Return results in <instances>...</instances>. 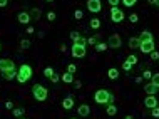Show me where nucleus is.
I'll list each match as a JSON object with an SVG mask.
<instances>
[{
	"mask_svg": "<svg viewBox=\"0 0 159 119\" xmlns=\"http://www.w3.org/2000/svg\"><path fill=\"white\" fill-rule=\"evenodd\" d=\"M107 76H109V79H112V81H116L117 77H119V71H117L116 67H111L107 71Z\"/></svg>",
	"mask_w": 159,
	"mask_h": 119,
	"instance_id": "aec40b11",
	"label": "nucleus"
},
{
	"mask_svg": "<svg viewBox=\"0 0 159 119\" xmlns=\"http://www.w3.org/2000/svg\"><path fill=\"white\" fill-rule=\"evenodd\" d=\"M106 49H109V45H106V44H102V42H97L96 44V51L97 52H104Z\"/></svg>",
	"mask_w": 159,
	"mask_h": 119,
	"instance_id": "5701e85b",
	"label": "nucleus"
},
{
	"mask_svg": "<svg viewBox=\"0 0 159 119\" xmlns=\"http://www.w3.org/2000/svg\"><path fill=\"white\" fill-rule=\"evenodd\" d=\"M142 79L151 81V79H152V72H151V71H144V72H142Z\"/></svg>",
	"mask_w": 159,
	"mask_h": 119,
	"instance_id": "a878e982",
	"label": "nucleus"
},
{
	"mask_svg": "<svg viewBox=\"0 0 159 119\" xmlns=\"http://www.w3.org/2000/svg\"><path fill=\"white\" fill-rule=\"evenodd\" d=\"M32 96L35 97V101H45L47 96H49V92H47V87H44L42 84H35L32 87Z\"/></svg>",
	"mask_w": 159,
	"mask_h": 119,
	"instance_id": "7ed1b4c3",
	"label": "nucleus"
},
{
	"mask_svg": "<svg viewBox=\"0 0 159 119\" xmlns=\"http://www.w3.org/2000/svg\"><path fill=\"white\" fill-rule=\"evenodd\" d=\"M129 47L131 49H139V47H141V39L139 37H131L129 39Z\"/></svg>",
	"mask_w": 159,
	"mask_h": 119,
	"instance_id": "a211bd4d",
	"label": "nucleus"
},
{
	"mask_svg": "<svg viewBox=\"0 0 159 119\" xmlns=\"http://www.w3.org/2000/svg\"><path fill=\"white\" fill-rule=\"evenodd\" d=\"M75 87H77V89H80V87H82V82L77 81V82H75Z\"/></svg>",
	"mask_w": 159,
	"mask_h": 119,
	"instance_id": "a18cd8bd",
	"label": "nucleus"
},
{
	"mask_svg": "<svg viewBox=\"0 0 159 119\" xmlns=\"http://www.w3.org/2000/svg\"><path fill=\"white\" fill-rule=\"evenodd\" d=\"M71 39L74 40V42H77V40L80 39V34L79 32H71Z\"/></svg>",
	"mask_w": 159,
	"mask_h": 119,
	"instance_id": "c756f323",
	"label": "nucleus"
},
{
	"mask_svg": "<svg viewBox=\"0 0 159 119\" xmlns=\"http://www.w3.org/2000/svg\"><path fill=\"white\" fill-rule=\"evenodd\" d=\"M94 101H96L97 104H112L114 96L106 89H99V91H96V94H94Z\"/></svg>",
	"mask_w": 159,
	"mask_h": 119,
	"instance_id": "f257e3e1",
	"label": "nucleus"
},
{
	"mask_svg": "<svg viewBox=\"0 0 159 119\" xmlns=\"http://www.w3.org/2000/svg\"><path fill=\"white\" fill-rule=\"evenodd\" d=\"M60 81H62L64 84H72V82H74V74H71V72L62 74V76H60Z\"/></svg>",
	"mask_w": 159,
	"mask_h": 119,
	"instance_id": "2eb2a0df",
	"label": "nucleus"
},
{
	"mask_svg": "<svg viewBox=\"0 0 159 119\" xmlns=\"http://www.w3.org/2000/svg\"><path fill=\"white\" fill-rule=\"evenodd\" d=\"M0 47H2V45H0Z\"/></svg>",
	"mask_w": 159,
	"mask_h": 119,
	"instance_id": "603ef678",
	"label": "nucleus"
},
{
	"mask_svg": "<svg viewBox=\"0 0 159 119\" xmlns=\"http://www.w3.org/2000/svg\"><path fill=\"white\" fill-rule=\"evenodd\" d=\"M82 15H84L82 10H75V12H74V17L77 19V20H79V19H82Z\"/></svg>",
	"mask_w": 159,
	"mask_h": 119,
	"instance_id": "e433bc0d",
	"label": "nucleus"
},
{
	"mask_svg": "<svg viewBox=\"0 0 159 119\" xmlns=\"http://www.w3.org/2000/svg\"><path fill=\"white\" fill-rule=\"evenodd\" d=\"M139 51L142 54H151V52L154 51V40H147V42H141V47H139Z\"/></svg>",
	"mask_w": 159,
	"mask_h": 119,
	"instance_id": "0eeeda50",
	"label": "nucleus"
},
{
	"mask_svg": "<svg viewBox=\"0 0 159 119\" xmlns=\"http://www.w3.org/2000/svg\"><path fill=\"white\" fill-rule=\"evenodd\" d=\"M72 119H77V118H72Z\"/></svg>",
	"mask_w": 159,
	"mask_h": 119,
	"instance_id": "3c124183",
	"label": "nucleus"
},
{
	"mask_svg": "<svg viewBox=\"0 0 159 119\" xmlns=\"http://www.w3.org/2000/svg\"><path fill=\"white\" fill-rule=\"evenodd\" d=\"M17 71L15 69H8V71H4L2 72V77H4L5 81H12V79H17Z\"/></svg>",
	"mask_w": 159,
	"mask_h": 119,
	"instance_id": "9b49d317",
	"label": "nucleus"
},
{
	"mask_svg": "<svg viewBox=\"0 0 159 119\" xmlns=\"http://www.w3.org/2000/svg\"><path fill=\"white\" fill-rule=\"evenodd\" d=\"M87 10L92 13L100 12V0H87Z\"/></svg>",
	"mask_w": 159,
	"mask_h": 119,
	"instance_id": "6e6552de",
	"label": "nucleus"
},
{
	"mask_svg": "<svg viewBox=\"0 0 159 119\" xmlns=\"http://www.w3.org/2000/svg\"><path fill=\"white\" fill-rule=\"evenodd\" d=\"M107 45H109V49H119V47L122 45V40H121V37H119V34L111 35L109 40H107Z\"/></svg>",
	"mask_w": 159,
	"mask_h": 119,
	"instance_id": "423d86ee",
	"label": "nucleus"
},
{
	"mask_svg": "<svg viewBox=\"0 0 159 119\" xmlns=\"http://www.w3.org/2000/svg\"><path fill=\"white\" fill-rule=\"evenodd\" d=\"M122 69H124V71H131V69H132V64H131L129 60L126 59V60H124V64H122Z\"/></svg>",
	"mask_w": 159,
	"mask_h": 119,
	"instance_id": "cd10ccee",
	"label": "nucleus"
},
{
	"mask_svg": "<svg viewBox=\"0 0 159 119\" xmlns=\"http://www.w3.org/2000/svg\"><path fill=\"white\" fill-rule=\"evenodd\" d=\"M8 69H15V62L10 59H2L0 60V72L8 71Z\"/></svg>",
	"mask_w": 159,
	"mask_h": 119,
	"instance_id": "1a4fd4ad",
	"label": "nucleus"
},
{
	"mask_svg": "<svg viewBox=\"0 0 159 119\" xmlns=\"http://www.w3.org/2000/svg\"><path fill=\"white\" fill-rule=\"evenodd\" d=\"M139 39H141V42H147V40H152V34H151L149 30H144L141 35H139Z\"/></svg>",
	"mask_w": 159,
	"mask_h": 119,
	"instance_id": "6ab92c4d",
	"label": "nucleus"
},
{
	"mask_svg": "<svg viewBox=\"0 0 159 119\" xmlns=\"http://www.w3.org/2000/svg\"><path fill=\"white\" fill-rule=\"evenodd\" d=\"M5 107H7V109H12V101H7V102H5Z\"/></svg>",
	"mask_w": 159,
	"mask_h": 119,
	"instance_id": "37998d69",
	"label": "nucleus"
},
{
	"mask_svg": "<svg viewBox=\"0 0 159 119\" xmlns=\"http://www.w3.org/2000/svg\"><path fill=\"white\" fill-rule=\"evenodd\" d=\"M151 116H152V118H159V106L152 107V112H151Z\"/></svg>",
	"mask_w": 159,
	"mask_h": 119,
	"instance_id": "7c9ffc66",
	"label": "nucleus"
},
{
	"mask_svg": "<svg viewBox=\"0 0 159 119\" xmlns=\"http://www.w3.org/2000/svg\"><path fill=\"white\" fill-rule=\"evenodd\" d=\"M99 27H100V20H99V19H92V20H91V29L97 30Z\"/></svg>",
	"mask_w": 159,
	"mask_h": 119,
	"instance_id": "4be33fe9",
	"label": "nucleus"
},
{
	"mask_svg": "<svg viewBox=\"0 0 159 119\" xmlns=\"http://www.w3.org/2000/svg\"><path fill=\"white\" fill-rule=\"evenodd\" d=\"M54 74H55V72H54V69H52V67H45V69H44V76L49 77V79L54 76Z\"/></svg>",
	"mask_w": 159,
	"mask_h": 119,
	"instance_id": "393cba45",
	"label": "nucleus"
},
{
	"mask_svg": "<svg viewBox=\"0 0 159 119\" xmlns=\"http://www.w3.org/2000/svg\"><path fill=\"white\" fill-rule=\"evenodd\" d=\"M87 44H91V45H96V44H97V39H96V37L87 39Z\"/></svg>",
	"mask_w": 159,
	"mask_h": 119,
	"instance_id": "a19ab883",
	"label": "nucleus"
},
{
	"mask_svg": "<svg viewBox=\"0 0 159 119\" xmlns=\"http://www.w3.org/2000/svg\"><path fill=\"white\" fill-rule=\"evenodd\" d=\"M124 119H134V118H132V116H127V118H124Z\"/></svg>",
	"mask_w": 159,
	"mask_h": 119,
	"instance_id": "de8ad7c7",
	"label": "nucleus"
},
{
	"mask_svg": "<svg viewBox=\"0 0 159 119\" xmlns=\"http://www.w3.org/2000/svg\"><path fill=\"white\" fill-rule=\"evenodd\" d=\"M29 13H30V19H32V20H39V19H40V15H42V10L37 9V7H33Z\"/></svg>",
	"mask_w": 159,
	"mask_h": 119,
	"instance_id": "dca6fc26",
	"label": "nucleus"
},
{
	"mask_svg": "<svg viewBox=\"0 0 159 119\" xmlns=\"http://www.w3.org/2000/svg\"><path fill=\"white\" fill-rule=\"evenodd\" d=\"M29 45H30V40H25V39H24V40H20V47H22V49H27Z\"/></svg>",
	"mask_w": 159,
	"mask_h": 119,
	"instance_id": "f704fd0d",
	"label": "nucleus"
},
{
	"mask_svg": "<svg viewBox=\"0 0 159 119\" xmlns=\"http://www.w3.org/2000/svg\"><path fill=\"white\" fill-rule=\"evenodd\" d=\"M7 2L8 0H0V7H7Z\"/></svg>",
	"mask_w": 159,
	"mask_h": 119,
	"instance_id": "c03bdc74",
	"label": "nucleus"
},
{
	"mask_svg": "<svg viewBox=\"0 0 159 119\" xmlns=\"http://www.w3.org/2000/svg\"><path fill=\"white\" fill-rule=\"evenodd\" d=\"M47 19H49L50 22H54L55 20V13L54 12H49V13H47Z\"/></svg>",
	"mask_w": 159,
	"mask_h": 119,
	"instance_id": "ea45409f",
	"label": "nucleus"
},
{
	"mask_svg": "<svg viewBox=\"0 0 159 119\" xmlns=\"http://www.w3.org/2000/svg\"><path fill=\"white\" fill-rule=\"evenodd\" d=\"M144 91H146L147 96H156V92L159 91V87H156V86L152 84V82H147L146 87H144Z\"/></svg>",
	"mask_w": 159,
	"mask_h": 119,
	"instance_id": "ddd939ff",
	"label": "nucleus"
},
{
	"mask_svg": "<svg viewBox=\"0 0 159 119\" xmlns=\"http://www.w3.org/2000/svg\"><path fill=\"white\" fill-rule=\"evenodd\" d=\"M127 60H129V62H131L132 65L137 64V57H136V55H129V57H127Z\"/></svg>",
	"mask_w": 159,
	"mask_h": 119,
	"instance_id": "2f4dec72",
	"label": "nucleus"
},
{
	"mask_svg": "<svg viewBox=\"0 0 159 119\" xmlns=\"http://www.w3.org/2000/svg\"><path fill=\"white\" fill-rule=\"evenodd\" d=\"M77 42L80 44V45H85V44H87V39H84V37H80L79 40H77Z\"/></svg>",
	"mask_w": 159,
	"mask_h": 119,
	"instance_id": "79ce46f5",
	"label": "nucleus"
},
{
	"mask_svg": "<svg viewBox=\"0 0 159 119\" xmlns=\"http://www.w3.org/2000/svg\"><path fill=\"white\" fill-rule=\"evenodd\" d=\"M149 55H151V59H152V60H158L159 59V52H156V51H152Z\"/></svg>",
	"mask_w": 159,
	"mask_h": 119,
	"instance_id": "c9c22d12",
	"label": "nucleus"
},
{
	"mask_svg": "<svg viewBox=\"0 0 159 119\" xmlns=\"http://www.w3.org/2000/svg\"><path fill=\"white\" fill-rule=\"evenodd\" d=\"M144 106L147 107V109H152V107L159 106L158 99H156V96H147L146 99H144Z\"/></svg>",
	"mask_w": 159,
	"mask_h": 119,
	"instance_id": "9d476101",
	"label": "nucleus"
},
{
	"mask_svg": "<svg viewBox=\"0 0 159 119\" xmlns=\"http://www.w3.org/2000/svg\"><path fill=\"white\" fill-rule=\"evenodd\" d=\"M136 2H137V0H122V4H124L126 7H132V5H136Z\"/></svg>",
	"mask_w": 159,
	"mask_h": 119,
	"instance_id": "c85d7f7f",
	"label": "nucleus"
},
{
	"mask_svg": "<svg viewBox=\"0 0 159 119\" xmlns=\"http://www.w3.org/2000/svg\"><path fill=\"white\" fill-rule=\"evenodd\" d=\"M30 77H32V67L29 64H22L19 67V74H17V81L20 82V84H25L27 81H30Z\"/></svg>",
	"mask_w": 159,
	"mask_h": 119,
	"instance_id": "f03ea898",
	"label": "nucleus"
},
{
	"mask_svg": "<svg viewBox=\"0 0 159 119\" xmlns=\"http://www.w3.org/2000/svg\"><path fill=\"white\" fill-rule=\"evenodd\" d=\"M50 81H52V82H54V84H55V82H59V81H60V76H57V74H54V76L50 77Z\"/></svg>",
	"mask_w": 159,
	"mask_h": 119,
	"instance_id": "58836bf2",
	"label": "nucleus"
},
{
	"mask_svg": "<svg viewBox=\"0 0 159 119\" xmlns=\"http://www.w3.org/2000/svg\"><path fill=\"white\" fill-rule=\"evenodd\" d=\"M25 111H24V107H17V109H13L12 111V116H15V118H20L22 114H24Z\"/></svg>",
	"mask_w": 159,
	"mask_h": 119,
	"instance_id": "b1692460",
	"label": "nucleus"
},
{
	"mask_svg": "<svg viewBox=\"0 0 159 119\" xmlns=\"http://www.w3.org/2000/svg\"><path fill=\"white\" fill-rule=\"evenodd\" d=\"M62 107L64 109H72L74 107V99H72V96H69V97H65L62 101Z\"/></svg>",
	"mask_w": 159,
	"mask_h": 119,
	"instance_id": "f3484780",
	"label": "nucleus"
},
{
	"mask_svg": "<svg viewBox=\"0 0 159 119\" xmlns=\"http://www.w3.org/2000/svg\"><path fill=\"white\" fill-rule=\"evenodd\" d=\"M107 2H109V5H111V7H117L121 0H107Z\"/></svg>",
	"mask_w": 159,
	"mask_h": 119,
	"instance_id": "4c0bfd02",
	"label": "nucleus"
},
{
	"mask_svg": "<svg viewBox=\"0 0 159 119\" xmlns=\"http://www.w3.org/2000/svg\"><path fill=\"white\" fill-rule=\"evenodd\" d=\"M75 71H77V67H75V64H69V67H67V72L75 74Z\"/></svg>",
	"mask_w": 159,
	"mask_h": 119,
	"instance_id": "473e14b6",
	"label": "nucleus"
},
{
	"mask_svg": "<svg viewBox=\"0 0 159 119\" xmlns=\"http://www.w3.org/2000/svg\"><path fill=\"white\" fill-rule=\"evenodd\" d=\"M72 55H74L75 59H80L85 55V45H80L79 42H74L72 45Z\"/></svg>",
	"mask_w": 159,
	"mask_h": 119,
	"instance_id": "20e7f679",
	"label": "nucleus"
},
{
	"mask_svg": "<svg viewBox=\"0 0 159 119\" xmlns=\"http://www.w3.org/2000/svg\"><path fill=\"white\" fill-rule=\"evenodd\" d=\"M17 19H19V22H20V24H24V25L30 24V20H32V19H30V13H29V12H20Z\"/></svg>",
	"mask_w": 159,
	"mask_h": 119,
	"instance_id": "f8f14e48",
	"label": "nucleus"
},
{
	"mask_svg": "<svg viewBox=\"0 0 159 119\" xmlns=\"http://www.w3.org/2000/svg\"><path fill=\"white\" fill-rule=\"evenodd\" d=\"M154 5H158V7H159V0H156V4Z\"/></svg>",
	"mask_w": 159,
	"mask_h": 119,
	"instance_id": "09e8293b",
	"label": "nucleus"
},
{
	"mask_svg": "<svg viewBox=\"0 0 159 119\" xmlns=\"http://www.w3.org/2000/svg\"><path fill=\"white\" fill-rule=\"evenodd\" d=\"M129 20H131V22H132V24H136V22H137V20H139V17H137V13H131V15H129Z\"/></svg>",
	"mask_w": 159,
	"mask_h": 119,
	"instance_id": "72a5a7b5",
	"label": "nucleus"
},
{
	"mask_svg": "<svg viewBox=\"0 0 159 119\" xmlns=\"http://www.w3.org/2000/svg\"><path fill=\"white\" fill-rule=\"evenodd\" d=\"M111 19H112V22L119 24V22L124 20V12H122L119 7H112V9H111Z\"/></svg>",
	"mask_w": 159,
	"mask_h": 119,
	"instance_id": "39448f33",
	"label": "nucleus"
},
{
	"mask_svg": "<svg viewBox=\"0 0 159 119\" xmlns=\"http://www.w3.org/2000/svg\"><path fill=\"white\" fill-rule=\"evenodd\" d=\"M151 82H152L156 87H159V74H152V79H151Z\"/></svg>",
	"mask_w": 159,
	"mask_h": 119,
	"instance_id": "bb28decb",
	"label": "nucleus"
},
{
	"mask_svg": "<svg viewBox=\"0 0 159 119\" xmlns=\"http://www.w3.org/2000/svg\"><path fill=\"white\" fill-rule=\"evenodd\" d=\"M147 2H149L151 5H154V4H156V0H147Z\"/></svg>",
	"mask_w": 159,
	"mask_h": 119,
	"instance_id": "49530a36",
	"label": "nucleus"
},
{
	"mask_svg": "<svg viewBox=\"0 0 159 119\" xmlns=\"http://www.w3.org/2000/svg\"><path fill=\"white\" fill-rule=\"evenodd\" d=\"M77 114L82 116V118H87V116L91 114V107H89L87 104H82V106H79V109H77Z\"/></svg>",
	"mask_w": 159,
	"mask_h": 119,
	"instance_id": "4468645a",
	"label": "nucleus"
},
{
	"mask_svg": "<svg viewBox=\"0 0 159 119\" xmlns=\"http://www.w3.org/2000/svg\"><path fill=\"white\" fill-rule=\"evenodd\" d=\"M116 112H117V107L114 106V104H107V109H106V114H109V116H116Z\"/></svg>",
	"mask_w": 159,
	"mask_h": 119,
	"instance_id": "412c9836",
	"label": "nucleus"
},
{
	"mask_svg": "<svg viewBox=\"0 0 159 119\" xmlns=\"http://www.w3.org/2000/svg\"><path fill=\"white\" fill-rule=\"evenodd\" d=\"M47 2H54V0H47Z\"/></svg>",
	"mask_w": 159,
	"mask_h": 119,
	"instance_id": "8fccbe9b",
	"label": "nucleus"
}]
</instances>
